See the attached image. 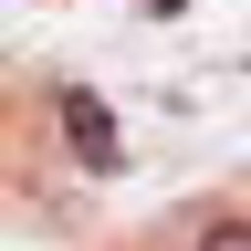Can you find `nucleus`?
Listing matches in <instances>:
<instances>
[{
  "label": "nucleus",
  "instance_id": "f257e3e1",
  "mask_svg": "<svg viewBox=\"0 0 251 251\" xmlns=\"http://www.w3.org/2000/svg\"><path fill=\"white\" fill-rule=\"evenodd\" d=\"M63 115H74V147L94 157V168H115V126H105V105H94V94H63Z\"/></svg>",
  "mask_w": 251,
  "mask_h": 251
},
{
  "label": "nucleus",
  "instance_id": "f03ea898",
  "mask_svg": "<svg viewBox=\"0 0 251 251\" xmlns=\"http://www.w3.org/2000/svg\"><path fill=\"white\" fill-rule=\"evenodd\" d=\"M199 251H251V230H209V241H199Z\"/></svg>",
  "mask_w": 251,
  "mask_h": 251
}]
</instances>
